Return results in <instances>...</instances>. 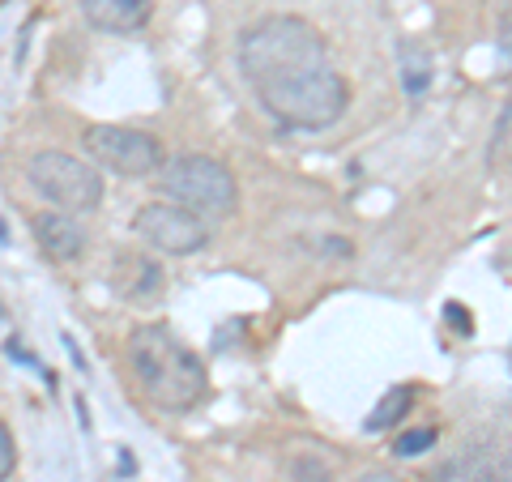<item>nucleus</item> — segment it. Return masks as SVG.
Returning a JSON list of instances; mask_svg holds the SVG:
<instances>
[{"label":"nucleus","mask_w":512,"mask_h":482,"mask_svg":"<svg viewBox=\"0 0 512 482\" xmlns=\"http://www.w3.org/2000/svg\"><path fill=\"white\" fill-rule=\"evenodd\" d=\"M128 367L154 410L188 414L210 393L205 363L175 337L167 325H137L128 333Z\"/></svg>","instance_id":"obj_1"},{"label":"nucleus","mask_w":512,"mask_h":482,"mask_svg":"<svg viewBox=\"0 0 512 482\" xmlns=\"http://www.w3.org/2000/svg\"><path fill=\"white\" fill-rule=\"evenodd\" d=\"M320 64H329V43L299 13H274L239 35V69L252 86L282 82V77L320 69Z\"/></svg>","instance_id":"obj_2"},{"label":"nucleus","mask_w":512,"mask_h":482,"mask_svg":"<svg viewBox=\"0 0 512 482\" xmlns=\"http://www.w3.org/2000/svg\"><path fill=\"white\" fill-rule=\"evenodd\" d=\"M256 99L261 107L286 128H329L346 116L350 107V82L333 69V64H320V69L308 73H295V77H282V82H269V86H256Z\"/></svg>","instance_id":"obj_3"},{"label":"nucleus","mask_w":512,"mask_h":482,"mask_svg":"<svg viewBox=\"0 0 512 482\" xmlns=\"http://www.w3.org/2000/svg\"><path fill=\"white\" fill-rule=\"evenodd\" d=\"M158 184H163V192L175 205H184V210L201 214V218L205 214L227 218V214H235V205H239L235 175L210 154H175V158H167L163 171H158Z\"/></svg>","instance_id":"obj_4"},{"label":"nucleus","mask_w":512,"mask_h":482,"mask_svg":"<svg viewBox=\"0 0 512 482\" xmlns=\"http://www.w3.org/2000/svg\"><path fill=\"white\" fill-rule=\"evenodd\" d=\"M26 180L47 205L64 214H90L103 205V175L64 150H39L26 163Z\"/></svg>","instance_id":"obj_5"},{"label":"nucleus","mask_w":512,"mask_h":482,"mask_svg":"<svg viewBox=\"0 0 512 482\" xmlns=\"http://www.w3.org/2000/svg\"><path fill=\"white\" fill-rule=\"evenodd\" d=\"M86 154L94 158L99 167L128 175V180H141V175H154L163 171L167 154L158 146L154 133H141V128H124V124H90L86 133Z\"/></svg>","instance_id":"obj_6"},{"label":"nucleus","mask_w":512,"mask_h":482,"mask_svg":"<svg viewBox=\"0 0 512 482\" xmlns=\"http://www.w3.org/2000/svg\"><path fill=\"white\" fill-rule=\"evenodd\" d=\"M133 231L154 252H167V256H192L210 244V227L201 222V214L184 210V205H167V201L141 205L133 218Z\"/></svg>","instance_id":"obj_7"},{"label":"nucleus","mask_w":512,"mask_h":482,"mask_svg":"<svg viewBox=\"0 0 512 482\" xmlns=\"http://www.w3.org/2000/svg\"><path fill=\"white\" fill-rule=\"evenodd\" d=\"M30 231H35L43 256H52V261H60V265H69V261H77V256L86 252V231L77 227V218L64 214V210L35 214L30 218Z\"/></svg>","instance_id":"obj_8"},{"label":"nucleus","mask_w":512,"mask_h":482,"mask_svg":"<svg viewBox=\"0 0 512 482\" xmlns=\"http://www.w3.org/2000/svg\"><path fill=\"white\" fill-rule=\"evenodd\" d=\"M154 0H82V13L94 30H107V35H128V30H141L150 22Z\"/></svg>","instance_id":"obj_9"},{"label":"nucleus","mask_w":512,"mask_h":482,"mask_svg":"<svg viewBox=\"0 0 512 482\" xmlns=\"http://www.w3.org/2000/svg\"><path fill=\"white\" fill-rule=\"evenodd\" d=\"M116 286L124 299H150L163 291V269L150 256H137V252H124L116 256Z\"/></svg>","instance_id":"obj_10"},{"label":"nucleus","mask_w":512,"mask_h":482,"mask_svg":"<svg viewBox=\"0 0 512 482\" xmlns=\"http://www.w3.org/2000/svg\"><path fill=\"white\" fill-rule=\"evenodd\" d=\"M397 69H402V86H406L410 99L427 94V86H431V52H427V43H419V39L397 43Z\"/></svg>","instance_id":"obj_11"},{"label":"nucleus","mask_w":512,"mask_h":482,"mask_svg":"<svg viewBox=\"0 0 512 482\" xmlns=\"http://www.w3.org/2000/svg\"><path fill=\"white\" fill-rule=\"evenodd\" d=\"M410 406H414V389H410V384H397L393 393H384V397H380V406L367 414V423H363V427H367V431H389L393 423H402V419H406Z\"/></svg>","instance_id":"obj_12"},{"label":"nucleus","mask_w":512,"mask_h":482,"mask_svg":"<svg viewBox=\"0 0 512 482\" xmlns=\"http://www.w3.org/2000/svg\"><path fill=\"white\" fill-rule=\"evenodd\" d=\"M457 478L440 470L436 482H512V461H453Z\"/></svg>","instance_id":"obj_13"},{"label":"nucleus","mask_w":512,"mask_h":482,"mask_svg":"<svg viewBox=\"0 0 512 482\" xmlns=\"http://www.w3.org/2000/svg\"><path fill=\"white\" fill-rule=\"evenodd\" d=\"M286 478L291 482H338V465L320 453H295L286 461Z\"/></svg>","instance_id":"obj_14"},{"label":"nucleus","mask_w":512,"mask_h":482,"mask_svg":"<svg viewBox=\"0 0 512 482\" xmlns=\"http://www.w3.org/2000/svg\"><path fill=\"white\" fill-rule=\"evenodd\" d=\"M431 444H436V427H414V431H402V436L393 440V453L397 457H423Z\"/></svg>","instance_id":"obj_15"},{"label":"nucleus","mask_w":512,"mask_h":482,"mask_svg":"<svg viewBox=\"0 0 512 482\" xmlns=\"http://www.w3.org/2000/svg\"><path fill=\"white\" fill-rule=\"evenodd\" d=\"M13 465H18V444H13L9 427L0 423V482H5V478L13 474Z\"/></svg>","instance_id":"obj_16"},{"label":"nucleus","mask_w":512,"mask_h":482,"mask_svg":"<svg viewBox=\"0 0 512 482\" xmlns=\"http://www.w3.org/2000/svg\"><path fill=\"white\" fill-rule=\"evenodd\" d=\"M448 320H453V325H457L461 333H470V329H474V325H470V312L461 308V303H448Z\"/></svg>","instance_id":"obj_17"},{"label":"nucleus","mask_w":512,"mask_h":482,"mask_svg":"<svg viewBox=\"0 0 512 482\" xmlns=\"http://www.w3.org/2000/svg\"><path fill=\"white\" fill-rule=\"evenodd\" d=\"M359 482H402L397 474H389V470H372V474H363Z\"/></svg>","instance_id":"obj_18"}]
</instances>
